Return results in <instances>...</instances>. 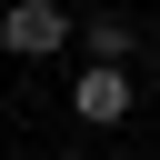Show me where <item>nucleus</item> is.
Masks as SVG:
<instances>
[{
    "label": "nucleus",
    "mask_w": 160,
    "mask_h": 160,
    "mask_svg": "<svg viewBox=\"0 0 160 160\" xmlns=\"http://www.w3.org/2000/svg\"><path fill=\"white\" fill-rule=\"evenodd\" d=\"M60 40H70V10H60V0H10V10H0V50H10V60H50Z\"/></svg>",
    "instance_id": "obj_1"
},
{
    "label": "nucleus",
    "mask_w": 160,
    "mask_h": 160,
    "mask_svg": "<svg viewBox=\"0 0 160 160\" xmlns=\"http://www.w3.org/2000/svg\"><path fill=\"white\" fill-rule=\"evenodd\" d=\"M130 100H140L130 70H80V80H70V120H80V130H120Z\"/></svg>",
    "instance_id": "obj_2"
},
{
    "label": "nucleus",
    "mask_w": 160,
    "mask_h": 160,
    "mask_svg": "<svg viewBox=\"0 0 160 160\" xmlns=\"http://www.w3.org/2000/svg\"><path fill=\"white\" fill-rule=\"evenodd\" d=\"M80 40H90V70H120V60L140 50V20H130V10H90Z\"/></svg>",
    "instance_id": "obj_3"
}]
</instances>
